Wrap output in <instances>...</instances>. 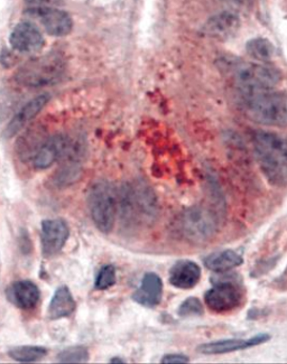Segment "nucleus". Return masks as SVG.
<instances>
[{
  "label": "nucleus",
  "mask_w": 287,
  "mask_h": 364,
  "mask_svg": "<svg viewBox=\"0 0 287 364\" xmlns=\"http://www.w3.org/2000/svg\"><path fill=\"white\" fill-rule=\"evenodd\" d=\"M254 149L263 175L271 185H287V139L274 132H257L253 137Z\"/></svg>",
  "instance_id": "nucleus-1"
},
{
  "label": "nucleus",
  "mask_w": 287,
  "mask_h": 364,
  "mask_svg": "<svg viewBox=\"0 0 287 364\" xmlns=\"http://www.w3.org/2000/svg\"><path fill=\"white\" fill-rule=\"evenodd\" d=\"M221 69L229 75L241 97L271 90L281 80L279 72L266 64L224 60Z\"/></svg>",
  "instance_id": "nucleus-2"
},
{
  "label": "nucleus",
  "mask_w": 287,
  "mask_h": 364,
  "mask_svg": "<svg viewBox=\"0 0 287 364\" xmlns=\"http://www.w3.org/2000/svg\"><path fill=\"white\" fill-rule=\"evenodd\" d=\"M246 114L257 124L286 127L287 95L266 90L243 97Z\"/></svg>",
  "instance_id": "nucleus-3"
},
{
  "label": "nucleus",
  "mask_w": 287,
  "mask_h": 364,
  "mask_svg": "<svg viewBox=\"0 0 287 364\" xmlns=\"http://www.w3.org/2000/svg\"><path fill=\"white\" fill-rule=\"evenodd\" d=\"M118 212L128 223L148 225L157 217V200L145 185H127L118 192Z\"/></svg>",
  "instance_id": "nucleus-4"
},
{
  "label": "nucleus",
  "mask_w": 287,
  "mask_h": 364,
  "mask_svg": "<svg viewBox=\"0 0 287 364\" xmlns=\"http://www.w3.org/2000/svg\"><path fill=\"white\" fill-rule=\"evenodd\" d=\"M66 71L64 58L58 54L33 58L25 63L16 74V81L27 87H48L61 79Z\"/></svg>",
  "instance_id": "nucleus-5"
},
{
  "label": "nucleus",
  "mask_w": 287,
  "mask_h": 364,
  "mask_svg": "<svg viewBox=\"0 0 287 364\" xmlns=\"http://www.w3.org/2000/svg\"><path fill=\"white\" fill-rule=\"evenodd\" d=\"M89 209L95 227L101 232H110L118 213V191L108 182L93 185L89 194Z\"/></svg>",
  "instance_id": "nucleus-6"
},
{
  "label": "nucleus",
  "mask_w": 287,
  "mask_h": 364,
  "mask_svg": "<svg viewBox=\"0 0 287 364\" xmlns=\"http://www.w3.org/2000/svg\"><path fill=\"white\" fill-rule=\"evenodd\" d=\"M218 217L202 206H192L179 217V229L187 240L202 243L210 240L218 231Z\"/></svg>",
  "instance_id": "nucleus-7"
},
{
  "label": "nucleus",
  "mask_w": 287,
  "mask_h": 364,
  "mask_svg": "<svg viewBox=\"0 0 287 364\" xmlns=\"http://www.w3.org/2000/svg\"><path fill=\"white\" fill-rule=\"evenodd\" d=\"M243 291L234 279H221L207 291L206 303L214 313H226L240 306L243 301Z\"/></svg>",
  "instance_id": "nucleus-8"
},
{
  "label": "nucleus",
  "mask_w": 287,
  "mask_h": 364,
  "mask_svg": "<svg viewBox=\"0 0 287 364\" xmlns=\"http://www.w3.org/2000/svg\"><path fill=\"white\" fill-rule=\"evenodd\" d=\"M69 228L61 219L44 220L42 222V250L45 257H53L63 249L69 239Z\"/></svg>",
  "instance_id": "nucleus-9"
},
{
  "label": "nucleus",
  "mask_w": 287,
  "mask_h": 364,
  "mask_svg": "<svg viewBox=\"0 0 287 364\" xmlns=\"http://www.w3.org/2000/svg\"><path fill=\"white\" fill-rule=\"evenodd\" d=\"M33 16L40 21L45 31L53 36H66L72 31L71 17L66 11L53 7H37L31 11Z\"/></svg>",
  "instance_id": "nucleus-10"
},
{
  "label": "nucleus",
  "mask_w": 287,
  "mask_h": 364,
  "mask_svg": "<svg viewBox=\"0 0 287 364\" xmlns=\"http://www.w3.org/2000/svg\"><path fill=\"white\" fill-rule=\"evenodd\" d=\"M71 145V141L64 136H54L45 140L33 157L35 168L46 169L52 166L58 159H64Z\"/></svg>",
  "instance_id": "nucleus-11"
},
{
  "label": "nucleus",
  "mask_w": 287,
  "mask_h": 364,
  "mask_svg": "<svg viewBox=\"0 0 287 364\" xmlns=\"http://www.w3.org/2000/svg\"><path fill=\"white\" fill-rule=\"evenodd\" d=\"M11 46L21 53H32L42 50L44 37L40 29L31 23H21L14 28L11 34Z\"/></svg>",
  "instance_id": "nucleus-12"
},
{
  "label": "nucleus",
  "mask_w": 287,
  "mask_h": 364,
  "mask_svg": "<svg viewBox=\"0 0 287 364\" xmlns=\"http://www.w3.org/2000/svg\"><path fill=\"white\" fill-rule=\"evenodd\" d=\"M271 338L268 334L261 333L259 336L251 338H231V340H220L211 343L202 344L199 346L198 351L206 355H218V354L231 353V352L247 350L254 346H261L266 343Z\"/></svg>",
  "instance_id": "nucleus-13"
},
{
  "label": "nucleus",
  "mask_w": 287,
  "mask_h": 364,
  "mask_svg": "<svg viewBox=\"0 0 287 364\" xmlns=\"http://www.w3.org/2000/svg\"><path fill=\"white\" fill-rule=\"evenodd\" d=\"M48 99L50 98H48V95H42L26 103L21 109L19 114L11 119V122H9V126L6 127L5 132H4V136L6 138H11L17 135L27 124L32 122L33 119L40 114L43 108L46 106V103L48 102Z\"/></svg>",
  "instance_id": "nucleus-14"
},
{
  "label": "nucleus",
  "mask_w": 287,
  "mask_h": 364,
  "mask_svg": "<svg viewBox=\"0 0 287 364\" xmlns=\"http://www.w3.org/2000/svg\"><path fill=\"white\" fill-rule=\"evenodd\" d=\"M163 296V282L158 274L147 272L142 280V285L135 291L132 299L145 307H155L161 303Z\"/></svg>",
  "instance_id": "nucleus-15"
},
{
  "label": "nucleus",
  "mask_w": 287,
  "mask_h": 364,
  "mask_svg": "<svg viewBox=\"0 0 287 364\" xmlns=\"http://www.w3.org/2000/svg\"><path fill=\"white\" fill-rule=\"evenodd\" d=\"M239 26V18L234 11H224L209 19L206 33L216 40L226 41L235 36Z\"/></svg>",
  "instance_id": "nucleus-16"
},
{
  "label": "nucleus",
  "mask_w": 287,
  "mask_h": 364,
  "mask_svg": "<svg viewBox=\"0 0 287 364\" xmlns=\"http://www.w3.org/2000/svg\"><path fill=\"white\" fill-rule=\"evenodd\" d=\"M9 299L21 309H32L40 301V289L34 282L29 280H19L14 282L7 291Z\"/></svg>",
  "instance_id": "nucleus-17"
},
{
  "label": "nucleus",
  "mask_w": 287,
  "mask_h": 364,
  "mask_svg": "<svg viewBox=\"0 0 287 364\" xmlns=\"http://www.w3.org/2000/svg\"><path fill=\"white\" fill-rule=\"evenodd\" d=\"M201 278L200 267L191 260H181L172 267L169 272V282L181 289L194 287Z\"/></svg>",
  "instance_id": "nucleus-18"
},
{
  "label": "nucleus",
  "mask_w": 287,
  "mask_h": 364,
  "mask_svg": "<svg viewBox=\"0 0 287 364\" xmlns=\"http://www.w3.org/2000/svg\"><path fill=\"white\" fill-rule=\"evenodd\" d=\"M75 301L69 288L61 286L56 289L48 305V317L51 319H61L70 316L75 311Z\"/></svg>",
  "instance_id": "nucleus-19"
},
{
  "label": "nucleus",
  "mask_w": 287,
  "mask_h": 364,
  "mask_svg": "<svg viewBox=\"0 0 287 364\" xmlns=\"http://www.w3.org/2000/svg\"><path fill=\"white\" fill-rule=\"evenodd\" d=\"M243 262V257L232 250L219 251L204 259L207 268L218 274H224L228 270L234 269Z\"/></svg>",
  "instance_id": "nucleus-20"
},
{
  "label": "nucleus",
  "mask_w": 287,
  "mask_h": 364,
  "mask_svg": "<svg viewBox=\"0 0 287 364\" xmlns=\"http://www.w3.org/2000/svg\"><path fill=\"white\" fill-rule=\"evenodd\" d=\"M247 53L257 61L268 62L275 55V48L271 41L259 37L249 41L246 46Z\"/></svg>",
  "instance_id": "nucleus-21"
},
{
  "label": "nucleus",
  "mask_w": 287,
  "mask_h": 364,
  "mask_svg": "<svg viewBox=\"0 0 287 364\" xmlns=\"http://www.w3.org/2000/svg\"><path fill=\"white\" fill-rule=\"evenodd\" d=\"M48 354V350L42 346H24L11 348L9 355L11 359L21 363L40 361Z\"/></svg>",
  "instance_id": "nucleus-22"
},
{
  "label": "nucleus",
  "mask_w": 287,
  "mask_h": 364,
  "mask_svg": "<svg viewBox=\"0 0 287 364\" xmlns=\"http://www.w3.org/2000/svg\"><path fill=\"white\" fill-rule=\"evenodd\" d=\"M89 360V353L83 346H71L58 354V361L62 363H83Z\"/></svg>",
  "instance_id": "nucleus-23"
},
{
  "label": "nucleus",
  "mask_w": 287,
  "mask_h": 364,
  "mask_svg": "<svg viewBox=\"0 0 287 364\" xmlns=\"http://www.w3.org/2000/svg\"><path fill=\"white\" fill-rule=\"evenodd\" d=\"M116 277L115 267L111 266V264L103 267L99 274H98L97 278H95V288L103 291V289L111 287V286L115 285Z\"/></svg>",
  "instance_id": "nucleus-24"
},
{
  "label": "nucleus",
  "mask_w": 287,
  "mask_h": 364,
  "mask_svg": "<svg viewBox=\"0 0 287 364\" xmlns=\"http://www.w3.org/2000/svg\"><path fill=\"white\" fill-rule=\"evenodd\" d=\"M203 313V307L200 301L194 297H190L187 301H183L182 305L179 306V314L181 316H197Z\"/></svg>",
  "instance_id": "nucleus-25"
},
{
  "label": "nucleus",
  "mask_w": 287,
  "mask_h": 364,
  "mask_svg": "<svg viewBox=\"0 0 287 364\" xmlns=\"http://www.w3.org/2000/svg\"><path fill=\"white\" fill-rule=\"evenodd\" d=\"M224 5L228 6L231 11H245L251 9L254 0H221Z\"/></svg>",
  "instance_id": "nucleus-26"
},
{
  "label": "nucleus",
  "mask_w": 287,
  "mask_h": 364,
  "mask_svg": "<svg viewBox=\"0 0 287 364\" xmlns=\"http://www.w3.org/2000/svg\"><path fill=\"white\" fill-rule=\"evenodd\" d=\"M189 361L187 356L179 353L167 354L162 359V363H187Z\"/></svg>",
  "instance_id": "nucleus-27"
},
{
  "label": "nucleus",
  "mask_w": 287,
  "mask_h": 364,
  "mask_svg": "<svg viewBox=\"0 0 287 364\" xmlns=\"http://www.w3.org/2000/svg\"><path fill=\"white\" fill-rule=\"evenodd\" d=\"M26 1L36 7H52L60 3V0H26Z\"/></svg>",
  "instance_id": "nucleus-28"
}]
</instances>
